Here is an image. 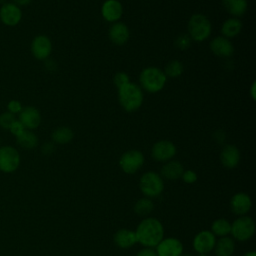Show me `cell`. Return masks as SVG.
<instances>
[{
	"label": "cell",
	"instance_id": "obj_37",
	"mask_svg": "<svg viewBox=\"0 0 256 256\" xmlns=\"http://www.w3.org/2000/svg\"><path fill=\"white\" fill-rule=\"evenodd\" d=\"M53 151H54V145L52 143H45L42 146V152L46 155L51 154Z\"/></svg>",
	"mask_w": 256,
	"mask_h": 256
},
{
	"label": "cell",
	"instance_id": "obj_42",
	"mask_svg": "<svg viewBox=\"0 0 256 256\" xmlns=\"http://www.w3.org/2000/svg\"><path fill=\"white\" fill-rule=\"evenodd\" d=\"M180 256H190V255H188V254H186V255H182V254H181Z\"/></svg>",
	"mask_w": 256,
	"mask_h": 256
},
{
	"label": "cell",
	"instance_id": "obj_35",
	"mask_svg": "<svg viewBox=\"0 0 256 256\" xmlns=\"http://www.w3.org/2000/svg\"><path fill=\"white\" fill-rule=\"evenodd\" d=\"M182 179L188 183V184H192L194 182L197 181V174L194 172V171H191V170H187V171H184V173L182 174Z\"/></svg>",
	"mask_w": 256,
	"mask_h": 256
},
{
	"label": "cell",
	"instance_id": "obj_40",
	"mask_svg": "<svg viewBox=\"0 0 256 256\" xmlns=\"http://www.w3.org/2000/svg\"><path fill=\"white\" fill-rule=\"evenodd\" d=\"M244 256H256V253H255L254 251H252V252H248V253H246Z\"/></svg>",
	"mask_w": 256,
	"mask_h": 256
},
{
	"label": "cell",
	"instance_id": "obj_4",
	"mask_svg": "<svg viewBox=\"0 0 256 256\" xmlns=\"http://www.w3.org/2000/svg\"><path fill=\"white\" fill-rule=\"evenodd\" d=\"M188 31L191 39L197 42H202L210 36L212 26L206 16L196 14L193 15L189 20Z\"/></svg>",
	"mask_w": 256,
	"mask_h": 256
},
{
	"label": "cell",
	"instance_id": "obj_19",
	"mask_svg": "<svg viewBox=\"0 0 256 256\" xmlns=\"http://www.w3.org/2000/svg\"><path fill=\"white\" fill-rule=\"evenodd\" d=\"M221 162L224 167L228 169L235 168L240 161V152L234 145H227L221 152Z\"/></svg>",
	"mask_w": 256,
	"mask_h": 256
},
{
	"label": "cell",
	"instance_id": "obj_17",
	"mask_svg": "<svg viewBox=\"0 0 256 256\" xmlns=\"http://www.w3.org/2000/svg\"><path fill=\"white\" fill-rule=\"evenodd\" d=\"M252 207L251 198L245 193H238L231 199V209L239 216L247 214Z\"/></svg>",
	"mask_w": 256,
	"mask_h": 256
},
{
	"label": "cell",
	"instance_id": "obj_3",
	"mask_svg": "<svg viewBox=\"0 0 256 256\" xmlns=\"http://www.w3.org/2000/svg\"><path fill=\"white\" fill-rule=\"evenodd\" d=\"M166 80L165 73L156 67H148L140 74L141 86L149 93L161 91L166 84Z\"/></svg>",
	"mask_w": 256,
	"mask_h": 256
},
{
	"label": "cell",
	"instance_id": "obj_9",
	"mask_svg": "<svg viewBox=\"0 0 256 256\" xmlns=\"http://www.w3.org/2000/svg\"><path fill=\"white\" fill-rule=\"evenodd\" d=\"M0 20L6 26H16L22 20L21 8L14 3H4L0 9Z\"/></svg>",
	"mask_w": 256,
	"mask_h": 256
},
{
	"label": "cell",
	"instance_id": "obj_36",
	"mask_svg": "<svg viewBox=\"0 0 256 256\" xmlns=\"http://www.w3.org/2000/svg\"><path fill=\"white\" fill-rule=\"evenodd\" d=\"M136 256H158L156 251H154L151 248H145L143 250H141Z\"/></svg>",
	"mask_w": 256,
	"mask_h": 256
},
{
	"label": "cell",
	"instance_id": "obj_15",
	"mask_svg": "<svg viewBox=\"0 0 256 256\" xmlns=\"http://www.w3.org/2000/svg\"><path fill=\"white\" fill-rule=\"evenodd\" d=\"M102 16L108 22L118 21L123 14L122 4L118 0H107L102 6Z\"/></svg>",
	"mask_w": 256,
	"mask_h": 256
},
{
	"label": "cell",
	"instance_id": "obj_20",
	"mask_svg": "<svg viewBox=\"0 0 256 256\" xmlns=\"http://www.w3.org/2000/svg\"><path fill=\"white\" fill-rule=\"evenodd\" d=\"M114 241L116 245L120 248H123V249L130 248L137 242L136 233L127 229L119 230L114 236Z\"/></svg>",
	"mask_w": 256,
	"mask_h": 256
},
{
	"label": "cell",
	"instance_id": "obj_26",
	"mask_svg": "<svg viewBox=\"0 0 256 256\" xmlns=\"http://www.w3.org/2000/svg\"><path fill=\"white\" fill-rule=\"evenodd\" d=\"M74 137L73 131L68 127H60L53 131L52 139L58 144H67Z\"/></svg>",
	"mask_w": 256,
	"mask_h": 256
},
{
	"label": "cell",
	"instance_id": "obj_8",
	"mask_svg": "<svg viewBox=\"0 0 256 256\" xmlns=\"http://www.w3.org/2000/svg\"><path fill=\"white\" fill-rule=\"evenodd\" d=\"M144 164V156L140 151L131 150L124 153L120 159V166L127 174L136 173Z\"/></svg>",
	"mask_w": 256,
	"mask_h": 256
},
{
	"label": "cell",
	"instance_id": "obj_41",
	"mask_svg": "<svg viewBox=\"0 0 256 256\" xmlns=\"http://www.w3.org/2000/svg\"><path fill=\"white\" fill-rule=\"evenodd\" d=\"M199 256H208V255L207 254H200Z\"/></svg>",
	"mask_w": 256,
	"mask_h": 256
},
{
	"label": "cell",
	"instance_id": "obj_22",
	"mask_svg": "<svg viewBox=\"0 0 256 256\" xmlns=\"http://www.w3.org/2000/svg\"><path fill=\"white\" fill-rule=\"evenodd\" d=\"M227 12L233 16H242L248 8L247 0H222Z\"/></svg>",
	"mask_w": 256,
	"mask_h": 256
},
{
	"label": "cell",
	"instance_id": "obj_34",
	"mask_svg": "<svg viewBox=\"0 0 256 256\" xmlns=\"http://www.w3.org/2000/svg\"><path fill=\"white\" fill-rule=\"evenodd\" d=\"M25 127L21 124V122L19 120H16L15 123L12 125V127L10 128V132L15 136L18 137L20 134H22L25 131Z\"/></svg>",
	"mask_w": 256,
	"mask_h": 256
},
{
	"label": "cell",
	"instance_id": "obj_29",
	"mask_svg": "<svg viewBox=\"0 0 256 256\" xmlns=\"http://www.w3.org/2000/svg\"><path fill=\"white\" fill-rule=\"evenodd\" d=\"M183 71H184V67H183L182 63L179 62L178 60H173L167 64V66L165 67L164 73H165L166 77L177 78L182 75Z\"/></svg>",
	"mask_w": 256,
	"mask_h": 256
},
{
	"label": "cell",
	"instance_id": "obj_1",
	"mask_svg": "<svg viewBox=\"0 0 256 256\" xmlns=\"http://www.w3.org/2000/svg\"><path fill=\"white\" fill-rule=\"evenodd\" d=\"M135 233L137 242L147 248H153L163 240L164 229L157 219L147 218L139 224Z\"/></svg>",
	"mask_w": 256,
	"mask_h": 256
},
{
	"label": "cell",
	"instance_id": "obj_33",
	"mask_svg": "<svg viewBox=\"0 0 256 256\" xmlns=\"http://www.w3.org/2000/svg\"><path fill=\"white\" fill-rule=\"evenodd\" d=\"M22 109H23V106H22L21 102L18 101V100H11L7 104L8 112H10L13 115L19 114L22 111Z\"/></svg>",
	"mask_w": 256,
	"mask_h": 256
},
{
	"label": "cell",
	"instance_id": "obj_7",
	"mask_svg": "<svg viewBox=\"0 0 256 256\" xmlns=\"http://www.w3.org/2000/svg\"><path fill=\"white\" fill-rule=\"evenodd\" d=\"M255 232V223L254 221L247 216L239 217L231 225V234L232 236L241 242L249 240Z\"/></svg>",
	"mask_w": 256,
	"mask_h": 256
},
{
	"label": "cell",
	"instance_id": "obj_12",
	"mask_svg": "<svg viewBox=\"0 0 256 256\" xmlns=\"http://www.w3.org/2000/svg\"><path fill=\"white\" fill-rule=\"evenodd\" d=\"M176 146L170 141H159L152 148V157L158 162H166L176 154Z\"/></svg>",
	"mask_w": 256,
	"mask_h": 256
},
{
	"label": "cell",
	"instance_id": "obj_32",
	"mask_svg": "<svg viewBox=\"0 0 256 256\" xmlns=\"http://www.w3.org/2000/svg\"><path fill=\"white\" fill-rule=\"evenodd\" d=\"M129 82H130L129 76L126 73H124V72H119L114 77V83H115V85H116V87L118 89L123 87L124 85L128 84Z\"/></svg>",
	"mask_w": 256,
	"mask_h": 256
},
{
	"label": "cell",
	"instance_id": "obj_31",
	"mask_svg": "<svg viewBox=\"0 0 256 256\" xmlns=\"http://www.w3.org/2000/svg\"><path fill=\"white\" fill-rule=\"evenodd\" d=\"M175 45L180 49V50H186L187 48L190 47L191 45V38L189 35L186 34H181L179 35L176 40H175Z\"/></svg>",
	"mask_w": 256,
	"mask_h": 256
},
{
	"label": "cell",
	"instance_id": "obj_30",
	"mask_svg": "<svg viewBox=\"0 0 256 256\" xmlns=\"http://www.w3.org/2000/svg\"><path fill=\"white\" fill-rule=\"evenodd\" d=\"M15 121H16L15 115L11 114L8 111L0 114V127L5 130H10L12 125L15 123Z\"/></svg>",
	"mask_w": 256,
	"mask_h": 256
},
{
	"label": "cell",
	"instance_id": "obj_23",
	"mask_svg": "<svg viewBox=\"0 0 256 256\" xmlns=\"http://www.w3.org/2000/svg\"><path fill=\"white\" fill-rule=\"evenodd\" d=\"M215 254L216 256H232L235 250V243L232 238L222 237L215 244Z\"/></svg>",
	"mask_w": 256,
	"mask_h": 256
},
{
	"label": "cell",
	"instance_id": "obj_38",
	"mask_svg": "<svg viewBox=\"0 0 256 256\" xmlns=\"http://www.w3.org/2000/svg\"><path fill=\"white\" fill-rule=\"evenodd\" d=\"M33 0H13V3L19 7L29 5Z\"/></svg>",
	"mask_w": 256,
	"mask_h": 256
},
{
	"label": "cell",
	"instance_id": "obj_18",
	"mask_svg": "<svg viewBox=\"0 0 256 256\" xmlns=\"http://www.w3.org/2000/svg\"><path fill=\"white\" fill-rule=\"evenodd\" d=\"M130 37V31L128 27L123 23H115L110 27L109 38L110 40L118 46L124 45Z\"/></svg>",
	"mask_w": 256,
	"mask_h": 256
},
{
	"label": "cell",
	"instance_id": "obj_11",
	"mask_svg": "<svg viewBox=\"0 0 256 256\" xmlns=\"http://www.w3.org/2000/svg\"><path fill=\"white\" fill-rule=\"evenodd\" d=\"M41 113L40 111L32 106H28L22 109L19 113V121L25 127L26 130H34L41 124Z\"/></svg>",
	"mask_w": 256,
	"mask_h": 256
},
{
	"label": "cell",
	"instance_id": "obj_25",
	"mask_svg": "<svg viewBox=\"0 0 256 256\" xmlns=\"http://www.w3.org/2000/svg\"><path fill=\"white\" fill-rule=\"evenodd\" d=\"M242 22L238 19H228L222 26V34L227 38H234L242 30Z\"/></svg>",
	"mask_w": 256,
	"mask_h": 256
},
{
	"label": "cell",
	"instance_id": "obj_5",
	"mask_svg": "<svg viewBox=\"0 0 256 256\" xmlns=\"http://www.w3.org/2000/svg\"><path fill=\"white\" fill-rule=\"evenodd\" d=\"M21 163V157L18 150L12 146L6 145L0 147V171L6 174L15 172Z\"/></svg>",
	"mask_w": 256,
	"mask_h": 256
},
{
	"label": "cell",
	"instance_id": "obj_6",
	"mask_svg": "<svg viewBox=\"0 0 256 256\" xmlns=\"http://www.w3.org/2000/svg\"><path fill=\"white\" fill-rule=\"evenodd\" d=\"M140 189L147 197H157L164 189V183L160 175L155 172H147L140 179Z\"/></svg>",
	"mask_w": 256,
	"mask_h": 256
},
{
	"label": "cell",
	"instance_id": "obj_39",
	"mask_svg": "<svg viewBox=\"0 0 256 256\" xmlns=\"http://www.w3.org/2000/svg\"><path fill=\"white\" fill-rule=\"evenodd\" d=\"M251 95H252V98L255 99V83L253 84L252 86V89H251Z\"/></svg>",
	"mask_w": 256,
	"mask_h": 256
},
{
	"label": "cell",
	"instance_id": "obj_28",
	"mask_svg": "<svg viewBox=\"0 0 256 256\" xmlns=\"http://www.w3.org/2000/svg\"><path fill=\"white\" fill-rule=\"evenodd\" d=\"M154 209V204L150 199L143 198L140 199L134 206V211L139 216H146L149 215Z\"/></svg>",
	"mask_w": 256,
	"mask_h": 256
},
{
	"label": "cell",
	"instance_id": "obj_24",
	"mask_svg": "<svg viewBox=\"0 0 256 256\" xmlns=\"http://www.w3.org/2000/svg\"><path fill=\"white\" fill-rule=\"evenodd\" d=\"M17 139V144L26 150H32L38 145V137L31 130H25L20 134Z\"/></svg>",
	"mask_w": 256,
	"mask_h": 256
},
{
	"label": "cell",
	"instance_id": "obj_16",
	"mask_svg": "<svg viewBox=\"0 0 256 256\" xmlns=\"http://www.w3.org/2000/svg\"><path fill=\"white\" fill-rule=\"evenodd\" d=\"M210 47L212 52L218 57L227 58L232 56L234 53V46L225 37H217L213 39Z\"/></svg>",
	"mask_w": 256,
	"mask_h": 256
},
{
	"label": "cell",
	"instance_id": "obj_13",
	"mask_svg": "<svg viewBox=\"0 0 256 256\" xmlns=\"http://www.w3.org/2000/svg\"><path fill=\"white\" fill-rule=\"evenodd\" d=\"M216 244V236L210 231H202L196 235L193 241L194 249L200 254L211 252Z\"/></svg>",
	"mask_w": 256,
	"mask_h": 256
},
{
	"label": "cell",
	"instance_id": "obj_14",
	"mask_svg": "<svg viewBox=\"0 0 256 256\" xmlns=\"http://www.w3.org/2000/svg\"><path fill=\"white\" fill-rule=\"evenodd\" d=\"M158 256H180L183 253L182 243L175 238L163 239L156 246Z\"/></svg>",
	"mask_w": 256,
	"mask_h": 256
},
{
	"label": "cell",
	"instance_id": "obj_21",
	"mask_svg": "<svg viewBox=\"0 0 256 256\" xmlns=\"http://www.w3.org/2000/svg\"><path fill=\"white\" fill-rule=\"evenodd\" d=\"M184 173V168L182 164L178 161H170L165 164L161 170V174L164 178L168 180H176L182 177Z\"/></svg>",
	"mask_w": 256,
	"mask_h": 256
},
{
	"label": "cell",
	"instance_id": "obj_2",
	"mask_svg": "<svg viewBox=\"0 0 256 256\" xmlns=\"http://www.w3.org/2000/svg\"><path fill=\"white\" fill-rule=\"evenodd\" d=\"M118 90L119 101L125 111L134 112L141 107L143 103V92L138 85L129 82Z\"/></svg>",
	"mask_w": 256,
	"mask_h": 256
},
{
	"label": "cell",
	"instance_id": "obj_27",
	"mask_svg": "<svg viewBox=\"0 0 256 256\" xmlns=\"http://www.w3.org/2000/svg\"><path fill=\"white\" fill-rule=\"evenodd\" d=\"M231 232V224L225 219H218L212 225V233L215 236L225 237Z\"/></svg>",
	"mask_w": 256,
	"mask_h": 256
},
{
	"label": "cell",
	"instance_id": "obj_10",
	"mask_svg": "<svg viewBox=\"0 0 256 256\" xmlns=\"http://www.w3.org/2000/svg\"><path fill=\"white\" fill-rule=\"evenodd\" d=\"M31 52L37 60H46L52 52V43L45 35L36 36L31 44Z\"/></svg>",
	"mask_w": 256,
	"mask_h": 256
}]
</instances>
